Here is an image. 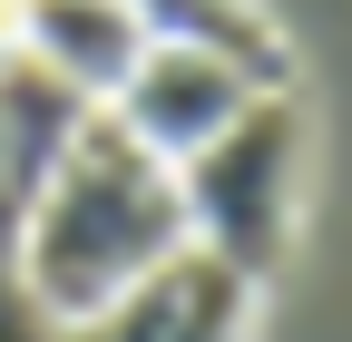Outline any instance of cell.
<instances>
[{
  "label": "cell",
  "mask_w": 352,
  "mask_h": 342,
  "mask_svg": "<svg viewBox=\"0 0 352 342\" xmlns=\"http://www.w3.org/2000/svg\"><path fill=\"white\" fill-rule=\"evenodd\" d=\"M0 342H59V323L39 313V293H30L20 264H10V244H0Z\"/></svg>",
  "instance_id": "cell-8"
},
{
  "label": "cell",
  "mask_w": 352,
  "mask_h": 342,
  "mask_svg": "<svg viewBox=\"0 0 352 342\" xmlns=\"http://www.w3.org/2000/svg\"><path fill=\"white\" fill-rule=\"evenodd\" d=\"M59 342H98V332H88V323H78V332H59Z\"/></svg>",
  "instance_id": "cell-11"
},
{
  "label": "cell",
  "mask_w": 352,
  "mask_h": 342,
  "mask_svg": "<svg viewBox=\"0 0 352 342\" xmlns=\"http://www.w3.org/2000/svg\"><path fill=\"white\" fill-rule=\"evenodd\" d=\"M166 254H186V205H176V166H157L127 127L98 108L78 147L39 176V196L10 225V264L39 293L59 332L98 323L127 284H147Z\"/></svg>",
  "instance_id": "cell-1"
},
{
  "label": "cell",
  "mask_w": 352,
  "mask_h": 342,
  "mask_svg": "<svg viewBox=\"0 0 352 342\" xmlns=\"http://www.w3.org/2000/svg\"><path fill=\"white\" fill-rule=\"evenodd\" d=\"M254 98H274V89H254L235 59H215V49H176V39H147V59L127 69V89L108 98V117H118L157 166H186V157H206L215 137H226Z\"/></svg>",
  "instance_id": "cell-3"
},
{
  "label": "cell",
  "mask_w": 352,
  "mask_h": 342,
  "mask_svg": "<svg viewBox=\"0 0 352 342\" xmlns=\"http://www.w3.org/2000/svg\"><path fill=\"white\" fill-rule=\"evenodd\" d=\"M303 108L284 98H254L206 157L176 166V205H186V244L215 254L226 274H245L254 293L284 274L294 254V205H303Z\"/></svg>",
  "instance_id": "cell-2"
},
{
  "label": "cell",
  "mask_w": 352,
  "mask_h": 342,
  "mask_svg": "<svg viewBox=\"0 0 352 342\" xmlns=\"http://www.w3.org/2000/svg\"><path fill=\"white\" fill-rule=\"evenodd\" d=\"M88 117H98V108H88L69 78H50L30 49L0 59V176H10V196H20V205H30V196H39V176H50V166L78 147V127H88Z\"/></svg>",
  "instance_id": "cell-6"
},
{
  "label": "cell",
  "mask_w": 352,
  "mask_h": 342,
  "mask_svg": "<svg viewBox=\"0 0 352 342\" xmlns=\"http://www.w3.org/2000/svg\"><path fill=\"white\" fill-rule=\"evenodd\" d=\"M245 323H254V284L186 244V254H166L147 284H127L88 332L98 342H245Z\"/></svg>",
  "instance_id": "cell-4"
},
{
  "label": "cell",
  "mask_w": 352,
  "mask_h": 342,
  "mask_svg": "<svg viewBox=\"0 0 352 342\" xmlns=\"http://www.w3.org/2000/svg\"><path fill=\"white\" fill-rule=\"evenodd\" d=\"M20 49L50 78H69L88 108H108L127 89V69L147 59V30H138L127 0H30L20 10Z\"/></svg>",
  "instance_id": "cell-5"
},
{
  "label": "cell",
  "mask_w": 352,
  "mask_h": 342,
  "mask_svg": "<svg viewBox=\"0 0 352 342\" xmlns=\"http://www.w3.org/2000/svg\"><path fill=\"white\" fill-rule=\"evenodd\" d=\"M20 10H30V0H0V59L20 49Z\"/></svg>",
  "instance_id": "cell-9"
},
{
  "label": "cell",
  "mask_w": 352,
  "mask_h": 342,
  "mask_svg": "<svg viewBox=\"0 0 352 342\" xmlns=\"http://www.w3.org/2000/svg\"><path fill=\"white\" fill-rule=\"evenodd\" d=\"M138 10L147 39H176V49H215V59H235L254 89H294V39L274 30V10L264 0H127Z\"/></svg>",
  "instance_id": "cell-7"
},
{
  "label": "cell",
  "mask_w": 352,
  "mask_h": 342,
  "mask_svg": "<svg viewBox=\"0 0 352 342\" xmlns=\"http://www.w3.org/2000/svg\"><path fill=\"white\" fill-rule=\"evenodd\" d=\"M10 225H20V196H10V176H0V244H10Z\"/></svg>",
  "instance_id": "cell-10"
}]
</instances>
